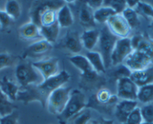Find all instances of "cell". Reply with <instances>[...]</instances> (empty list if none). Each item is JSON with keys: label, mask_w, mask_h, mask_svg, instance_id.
Returning <instances> with one entry per match:
<instances>
[{"label": "cell", "mask_w": 153, "mask_h": 124, "mask_svg": "<svg viewBox=\"0 0 153 124\" xmlns=\"http://www.w3.org/2000/svg\"><path fill=\"white\" fill-rule=\"evenodd\" d=\"M14 63V58L8 53L0 52V70L11 67Z\"/></svg>", "instance_id": "d590c367"}, {"label": "cell", "mask_w": 153, "mask_h": 124, "mask_svg": "<svg viewBox=\"0 0 153 124\" xmlns=\"http://www.w3.org/2000/svg\"><path fill=\"white\" fill-rule=\"evenodd\" d=\"M142 124H153V123H143Z\"/></svg>", "instance_id": "f6af8a7d"}, {"label": "cell", "mask_w": 153, "mask_h": 124, "mask_svg": "<svg viewBox=\"0 0 153 124\" xmlns=\"http://www.w3.org/2000/svg\"><path fill=\"white\" fill-rule=\"evenodd\" d=\"M133 49L144 52L149 55L153 61V40L146 36L137 34L131 38Z\"/></svg>", "instance_id": "2e32d148"}, {"label": "cell", "mask_w": 153, "mask_h": 124, "mask_svg": "<svg viewBox=\"0 0 153 124\" xmlns=\"http://www.w3.org/2000/svg\"><path fill=\"white\" fill-rule=\"evenodd\" d=\"M15 77L20 88L29 85H38L44 81L42 76L32 64L24 63L17 65L15 69Z\"/></svg>", "instance_id": "3957f363"}, {"label": "cell", "mask_w": 153, "mask_h": 124, "mask_svg": "<svg viewBox=\"0 0 153 124\" xmlns=\"http://www.w3.org/2000/svg\"><path fill=\"white\" fill-rule=\"evenodd\" d=\"M117 13L115 12L114 10L111 8L106 6H102L94 11L93 17L95 22L98 23H106L107 20L112 17L115 15Z\"/></svg>", "instance_id": "484cf974"}, {"label": "cell", "mask_w": 153, "mask_h": 124, "mask_svg": "<svg viewBox=\"0 0 153 124\" xmlns=\"http://www.w3.org/2000/svg\"><path fill=\"white\" fill-rule=\"evenodd\" d=\"M6 14L14 20H17L21 14V7L20 3L15 0H9L6 2L5 10Z\"/></svg>", "instance_id": "f1b7e54d"}, {"label": "cell", "mask_w": 153, "mask_h": 124, "mask_svg": "<svg viewBox=\"0 0 153 124\" xmlns=\"http://www.w3.org/2000/svg\"><path fill=\"white\" fill-rule=\"evenodd\" d=\"M91 112L89 110L83 109L81 112L74 117L72 119L73 124H88L91 119Z\"/></svg>", "instance_id": "e575fe53"}, {"label": "cell", "mask_w": 153, "mask_h": 124, "mask_svg": "<svg viewBox=\"0 0 153 124\" xmlns=\"http://www.w3.org/2000/svg\"><path fill=\"white\" fill-rule=\"evenodd\" d=\"M103 2H104V1H102V0H89L86 2V4L94 11L98 8L102 7Z\"/></svg>", "instance_id": "60d3db41"}, {"label": "cell", "mask_w": 153, "mask_h": 124, "mask_svg": "<svg viewBox=\"0 0 153 124\" xmlns=\"http://www.w3.org/2000/svg\"><path fill=\"white\" fill-rule=\"evenodd\" d=\"M138 2L139 1H133V0H128L126 1V4H127L128 8H132V9H135V8L137 5Z\"/></svg>", "instance_id": "7bdbcfd3"}, {"label": "cell", "mask_w": 153, "mask_h": 124, "mask_svg": "<svg viewBox=\"0 0 153 124\" xmlns=\"http://www.w3.org/2000/svg\"><path fill=\"white\" fill-rule=\"evenodd\" d=\"M143 123H153V103L145 104L140 108Z\"/></svg>", "instance_id": "d6a6232c"}, {"label": "cell", "mask_w": 153, "mask_h": 124, "mask_svg": "<svg viewBox=\"0 0 153 124\" xmlns=\"http://www.w3.org/2000/svg\"><path fill=\"white\" fill-rule=\"evenodd\" d=\"M14 20L6 14L5 11L0 10V28L2 30L8 29L11 26Z\"/></svg>", "instance_id": "74e56055"}, {"label": "cell", "mask_w": 153, "mask_h": 124, "mask_svg": "<svg viewBox=\"0 0 153 124\" xmlns=\"http://www.w3.org/2000/svg\"><path fill=\"white\" fill-rule=\"evenodd\" d=\"M93 12L94 11L86 4L82 6L79 13V20L82 26L86 28H93L95 26Z\"/></svg>", "instance_id": "cb8c5ba5"}, {"label": "cell", "mask_w": 153, "mask_h": 124, "mask_svg": "<svg viewBox=\"0 0 153 124\" xmlns=\"http://www.w3.org/2000/svg\"><path fill=\"white\" fill-rule=\"evenodd\" d=\"M130 78L139 87L153 83V66L131 72Z\"/></svg>", "instance_id": "ac0fdd59"}, {"label": "cell", "mask_w": 153, "mask_h": 124, "mask_svg": "<svg viewBox=\"0 0 153 124\" xmlns=\"http://www.w3.org/2000/svg\"><path fill=\"white\" fill-rule=\"evenodd\" d=\"M138 90L139 87L130 77L120 78L117 80V95L122 100L137 101Z\"/></svg>", "instance_id": "30bf717a"}, {"label": "cell", "mask_w": 153, "mask_h": 124, "mask_svg": "<svg viewBox=\"0 0 153 124\" xmlns=\"http://www.w3.org/2000/svg\"><path fill=\"white\" fill-rule=\"evenodd\" d=\"M133 50L130 37L118 39L112 51L110 57L111 65L113 66L121 65Z\"/></svg>", "instance_id": "8992f818"}, {"label": "cell", "mask_w": 153, "mask_h": 124, "mask_svg": "<svg viewBox=\"0 0 153 124\" xmlns=\"http://www.w3.org/2000/svg\"><path fill=\"white\" fill-rule=\"evenodd\" d=\"M64 5L63 1H45L34 4L30 11L31 22L35 23L39 28L48 27L55 24L57 23V11Z\"/></svg>", "instance_id": "6da1fadb"}, {"label": "cell", "mask_w": 153, "mask_h": 124, "mask_svg": "<svg viewBox=\"0 0 153 124\" xmlns=\"http://www.w3.org/2000/svg\"><path fill=\"white\" fill-rule=\"evenodd\" d=\"M117 40L118 38L110 33L107 26L103 28L100 32V37L98 45L99 46V52L102 55L106 69L111 65L110 57H111L112 51L114 47L115 43Z\"/></svg>", "instance_id": "5b68a950"}, {"label": "cell", "mask_w": 153, "mask_h": 124, "mask_svg": "<svg viewBox=\"0 0 153 124\" xmlns=\"http://www.w3.org/2000/svg\"><path fill=\"white\" fill-rule=\"evenodd\" d=\"M0 124H18V114L17 112L2 117L0 118Z\"/></svg>", "instance_id": "f35d334b"}, {"label": "cell", "mask_w": 153, "mask_h": 124, "mask_svg": "<svg viewBox=\"0 0 153 124\" xmlns=\"http://www.w3.org/2000/svg\"><path fill=\"white\" fill-rule=\"evenodd\" d=\"M70 78L71 76L67 71L61 70L58 74L50 77L48 79L45 80L42 84H38V87L44 97L48 99L51 92L63 87L65 84L68 81Z\"/></svg>", "instance_id": "52a82bcc"}, {"label": "cell", "mask_w": 153, "mask_h": 124, "mask_svg": "<svg viewBox=\"0 0 153 124\" xmlns=\"http://www.w3.org/2000/svg\"><path fill=\"white\" fill-rule=\"evenodd\" d=\"M0 118H1V117H0Z\"/></svg>", "instance_id": "bcb514c9"}, {"label": "cell", "mask_w": 153, "mask_h": 124, "mask_svg": "<svg viewBox=\"0 0 153 124\" xmlns=\"http://www.w3.org/2000/svg\"><path fill=\"white\" fill-rule=\"evenodd\" d=\"M137 101L121 100L119 101L115 107L114 114L117 121L121 124L125 123L127 118L132 112L137 107Z\"/></svg>", "instance_id": "9a60e30c"}, {"label": "cell", "mask_w": 153, "mask_h": 124, "mask_svg": "<svg viewBox=\"0 0 153 124\" xmlns=\"http://www.w3.org/2000/svg\"><path fill=\"white\" fill-rule=\"evenodd\" d=\"M17 101L27 104L32 102H38L43 107L46 106L47 99L38 89V85H29L20 88L17 97Z\"/></svg>", "instance_id": "7c38bea8"}, {"label": "cell", "mask_w": 153, "mask_h": 124, "mask_svg": "<svg viewBox=\"0 0 153 124\" xmlns=\"http://www.w3.org/2000/svg\"><path fill=\"white\" fill-rule=\"evenodd\" d=\"M123 16L128 25L130 26L131 29H134L137 28L140 25V20H139V15L135 11L134 9H132L130 8H126V9L123 11L122 13Z\"/></svg>", "instance_id": "4dcf8cb0"}, {"label": "cell", "mask_w": 153, "mask_h": 124, "mask_svg": "<svg viewBox=\"0 0 153 124\" xmlns=\"http://www.w3.org/2000/svg\"><path fill=\"white\" fill-rule=\"evenodd\" d=\"M19 35L22 39L26 40H38L43 39L41 34L39 26L31 21L22 25L19 28Z\"/></svg>", "instance_id": "d6986e66"}, {"label": "cell", "mask_w": 153, "mask_h": 124, "mask_svg": "<svg viewBox=\"0 0 153 124\" xmlns=\"http://www.w3.org/2000/svg\"><path fill=\"white\" fill-rule=\"evenodd\" d=\"M64 46L70 52L77 55L83 49L80 36L74 32H70L66 34L64 39Z\"/></svg>", "instance_id": "44dd1931"}, {"label": "cell", "mask_w": 153, "mask_h": 124, "mask_svg": "<svg viewBox=\"0 0 153 124\" xmlns=\"http://www.w3.org/2000/svg\"><path fill=\"white\" fill-rule=\"evenodd\" d=\"M86 106V101L84 94L79 90H71L67 105L62 113L58 116V119L62 123H66L81 112Z\"/></svg>", "instance_id": "7a4b0ae2"}, {"label": "cell", "mask_w": 153, "mask_h": 124, "mask_svg": "<svg viewBox=\"0 0 153 124\" xmlns=\"http://www.w3.org/2000/svg\"><path fill=\"white\" fill-rule=\"evenodd\" d=\"M0 89L7 98L13 103L17 100V94L20 87L17 82L10 79L8 77L3 76L0 79Z\"/></svg>", "instance_id": "e0dca14e"}, {"label": "cell", "mask_w": 153, "mask_h": 124, "mask_svg": "<svg viewBox=\"0 0 153 124\" xmlns=\"http://www.w3.org/2000/svg\"><path fill=\"white\" fill-rule=\"evenodd\" d=\"M69 61L76 69L80 71L82 76H83L85 78L92 79L96 76L97 73L94 70L85 55H74L71 57Z\"/></svg>", "instance_id": "5bb4252c"}, {"label": "cell", "mask_w": 153, "mask_h": 124, "mask_svg": "<svg viewBox=\"0 0 153 124\" xmlns=\"http://www.w3.org/2000/svg\"><path fill=\"white\" fill-rule=\"evenodd\" d=\"M34 68L40 73L44 79V81L50 77L56 75L59 71V64L56 58H49L46 59L39 60L32 63Z\"/></svg>", "instance_id": "8fae6325"}, {"label": "cell", "mask_w": 153, "mask_h": 124, "mask_svg": "<svg viewBox=\"0 0 153 124\" xmlns=\"http://www.w3.org/2000/svg\"><path fill=\"white\" fill-rule=\"evenodd\" d=\"M106 24L110 33L118 39L128 37L131 31L130 26L122 14H116L112 16Z\"/></svg>", "instance_id": "ba28073f"}, {"label": "cell", "mask_w": 153, "mask_h": 124, "mask_svg": "<svg viewBox=\"0 0 153 124\" xmlns=\"http://www.w3.org/2000/svg\"><path fill=\"white\" fill-rule=\"evenodd\" d=\"M15 111V106L0 89V117L6 116Z\"/></svg>", "instance_id": "83f0119b"}, {"label": "cell", "mask_w": 153, "mask_h": 124, "mask_svg": "<svg viewBox=\"0 0 153 124\" xmlns=\"http://www.w3.org/2000/svg\"><path fill=\"white\" fill-rule=\"evenodd\" d=\"M143 123L142 114H141L140 108L137 107L131 113L127 118L125 123L123 124H142Z\"/></svg>", "instance_id": "836d02e7"}, {"label": "cell", "mask_w": 153, "mask_h": 124, "mask_svg": "<svg viewBox=\"0 0 153 124\" xmlns=\"http://www.w3.org/2000/svg\"><path fill=\"white\" fill-rule=\"evenodd\" d=\"M100 37V32L95 29H89L85 30L80 36L83 47L87 49L88 51H93L98 43Z\"/></svg>", "instance_id": "ffe728a7"}, {"label": "cell", "mask_w": 153, "mask_h": 124, "mask_svg": "<svg viewBox=\"0 0 153 124\" xmlns=\"http://www.w3.org/2000/svg\"><path fill=\"white\" fill-rule=\"evenodd\" d=\"M117 75H119V79L120 78H124V77H130L131 71L123 64V65H120L119 67L118 70L117 71Z\"/></svg>", "instance_id": "ab89813d"}, {"label": "cell", "mask_w": 153, "mask_h": 124, "mask_svg": "<svg viewBox=\"0 0 153 124\" xmlns=\"http://www.w3.org/2000/svg\"><path fill=\"white\" fill-rule=\"evenodd\" d=\"M111 96L112 94L109 90L105 88L101 89V90H98V93L96 94L97 101L101 103V104L108 105Z\"/></svg>", "instance_id": "8d00e7d4"}, {"label": "cell", "mask_w": 153, "mask_h": 124, "mask_svg": "<svg viewBox=\"0 0 153 124\" xmlns=\"http://www.w3.org/2000/svg\"><path fill=\"white\" fill-rule=\"evenodd\" d=\"M150 27H151V29H153V20L151 21V24H150Z\"/></svg>", "instance_id": "ee69618b"}, {"label": "cell", "mask_w": 153, "mask_h": 124, "mask_svg": "<svg viewBox=\"0 0 153 124\" xmlns=\"http://www.w3.org/2000/svg\"><path fill=\"white\" fill-rule=\"evenodd\" d=\"M137 100L143 104L153 103V83L139 87Z\"/></svg>", "instance_id": "4316f807"}, {"label": "cell", "mask_w": 153, "mask_h": 124, "mask_svg": "<svg viewBox=\"0 0 153 124\" xmlns=\"http://www.w3.org/2000/svg\"><path fill=\"white\" fill-rule=\"evenodd\" d=\"M60 27L58 23L48 27H41L40 32L42 38L48 40L51 43H53L56 41L59 34Z\"/></svg>", "instance_id": "d4e9b609"}, {"label": "cell", "mask_w": 153, "mask_h": 124, "mask_svg": "<svg viewBox=\"0 0 153 124\" xmlns=\"http://www.w3.org/2000/svg\"><path fill=\"white\" fill-rule=\"evenodd\" d=\"M134 10L138 15L143 16L144 18L151 21L153 20V7L149 3L139 1Z\"/></svg>", "instance_id": "f546056e"}, {"label": "cell", "mask_w": 153, "mask_h": 124, "mask_svg": "<svg viewBox=\"0 0 153 124\" xmlns=\"http://www.w3.org/2000/svg\"><path fill=\"white\" fill-rule=\"evenodd\" d=\"M91 124H114V122L112 120H105L104 118H101L92 121Z\"/></svg>", "instance_id": "b9f144b4"}, {"label": "cell", "mask_w": 153, "mask_h": 124, "mask_svg": "<svg viewBox=\"0 0 153 124\" xmlns=\"http://www.w3.org/2000/svg\"><path fill=\"white\" fill-rule=\"evenodd\" d=\"M52 48V43L45 39H41L29 45L25 50L23 56L30 58H40L51 52Z\"/></svg>", "instance_id": "4fadbf2b"}, {"label": "cell", "mask_w": 153, "mask_h": 124, "mask_svg": "<svg viewBox=\"0 0 153 124\" xmlns=\"http://www.w3.org/2000/svg\"><path fill=\"white\" fill-rule=\"evenodd\" d=\"M56 20L60 28H68L73 25L74 16L68 5L65 4L57 11Z\"/></svg>", "instance_id": "7402d4cb"}, {"label": "cell", "mask_w": 153, "mask_h": 124, "mask_svg": "<svg viewBox=\"0 0 153 124\" xmlns=\"http://www.w3.org/2000/svg\"><path fill=\"white\" fill-rule=\"evenodd\" d=\"M85 56L86 57L89 64L97 73H105L106 67L104 65L102 55H101L99 52H98V51H89V52H86Z\"/></svg>", "instance_id": "603a6c76"}, {"label": "cell", "mask_w": 153, "mask_h": 124, "mask_svg": "<svg viewBox=\"0 0 153 124\" xmlns=\"http://www.w3.org/2000/svg\"><path fill=\"white\" fill-rule=\"evenodd\" d=\"M71 92V87H59L51 92L47 99L46 106L48 112L54 115H60L64 111Z\"/></svg>", "instance_id": "277c9868"}, {"label": "cell", "mask_w": 153, "mask_h": 124, "mask_svg": "<svg viewBox=\"0 0 153 124\" xmlns=\"http://www.w3.org/2000/svg\"><path fill=\"white\" fill-rule=\"evenodd\" d=\"M152 64L153 61L149 55L140 50L134 49L133 52L125 60L123 65L133 72L146 69L152 66Z\"/></svg>", "instance_id": "9c48e42d"}, {"label": "cell", "mask_w": 153, "mask_h": 124, "mask_svg": "<svg viewBox=\"0 0 153 124\" xmlns=\"http://www.w3.org/2000/svg\"><path fill=\"white\" fill-rule=\"evenodd\" d=\"M103 6L111 8L117 14H122L127 8V4L125 0H107L104 1Z\"/></svg>", "instance_id": "1f68e13d"}]
</instances>
